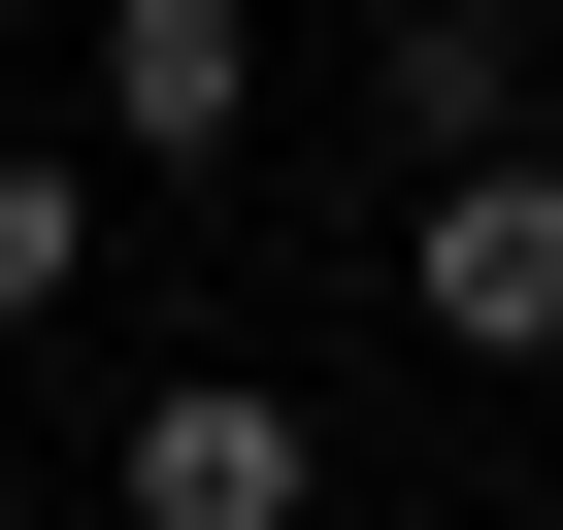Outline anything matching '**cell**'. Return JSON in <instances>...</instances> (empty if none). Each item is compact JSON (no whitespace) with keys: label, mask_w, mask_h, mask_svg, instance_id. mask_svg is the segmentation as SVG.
Masks as SVG:
<instances>
[{"label":"cell","mask_w":563,"mask_h":530,"mask_svg":"<svg viewBox=\"0 0 563 530\" xmlns=\"http://www.w3.org/2000/svg\"><path fill=\"white\" fill-rule=\"evenodd\" d=\"M67 299H100V166H67V133H0V365H34Z\"/></svg>","instance_id":"5"},{"label":"cell","mask_w":563,"mask_h":530,"mask_svg":"<svg viewBox=\"0 0 563 530\" xmlns=\"http://www.w3.org/2000/svg\"><path fill=\"white\" fill-rule=\"evenodd\" d=\"M0 497H34V464H0Z\"/></svg>","instance_id":"6"},{"label":"cell","mask_w":563,"mask_h":530,"mask_svg":"<svg viewBox=\"0 0 563 530\" xmlns=\"http://www.w3.org/2000/svg\"><path fill=\"white\" fill-rule=\"evenodd\" d=\"M100 497H133V530H299V497H332V431L265 398V365H166V398L100 431Z\"/></svg>","instance_id":"2"},{"label":"cell","mask_w":563,"mask_h":530,"mask_svg":"<svg viewBox=\"0 0 563 530\" xmlns=\"http://www.w3.org/2000/svg\"><path fill=\"white\" fill-rule=\"evenodd\" d=\"M265 133V0H100V166H232Z\"/></svg>","instance_id":"3"},{"label":"cell","mask_w":563,"mask_h":530,"mask_svg":"<svg viewBox=\"0 0 563 530\" xmlns=\"http://www.w3.org/2000/svg\"><path fill=\"white\" fill-rule=\"evenodd\" d=\"M398 299H431L464 365H563V133H464V166H398Z\"/></svg>","instance_id":"1"},{"label":"cell","mask_w":563,"mask_h":530,"mask_svg":"<svg viewBox=\"0 0 563 530\" xmlns=\"http://www.w3.org/2000/svg\"><path fill=\"white\" fill-rule=\"evenodd\" d=\"M530 34H563V0H398V34H365V133H398V166L530 133Z\"/></svg>","instance_id":"4"}]
</instances>
